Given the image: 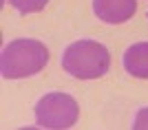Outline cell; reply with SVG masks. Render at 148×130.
Returning <instances> with one entry per match:
<instances>
[{"label": "cell", "instance_id": "obj_1", "mask_svg": "<svg viewBox=\"0 0 148 130\" xmlns=\"http://www.w3.org/2000/svg\"><path fill=\"white\" fill-rule=\"evenodd\" d=\"M49 62V51L38 40H13L2 49V60H0V73L7 80H18V77H29L44 68Z\"/></svg>", "mask_w": 148, "mask_h": 130}, {"label": "cell", "instance_id": "obj_2", "mask_svg": "<svg viewBox=\"0 0 148 130\" xmlns=\"http://www.w3.org/2000/svg\"><path fill=\"white\" fill-rule=\"evenodd\" d=\"M111 55L95 40H77L69 44L62 55V68L77 80H97L108 73Z\"/></svg>", "mask_w": 148, "mask_h": 130}, {"label": "cell", "instance_id": "obj_3", "mask_svg": "<svg viewBox=\"0 0 148 130\" xmlns=\"http://www.w3.org/2000/svg\"><path fill=\"white\" fill-rule=\"evenodd\" d=\"M77 117H80L77 101L66 93H49L36 104L38 128H71Z\"/></svg>", "mask_w": 148, "mask_h": 130}, {"label": "cell", "instance_id": "obj_4", "mask_svg": "<svg viewBox=\"0 0 148 130\" xmlns=\"http://www.w3.org/2000/svg\"><path fill=\"white\" fill-rule=\"evenodd\" d=\"M137 9L135 0H93V11L102 22L108 25H119L133 18Z\"/></svg>", "mask_w": 148, "mask_h": 130}, {"label": "cell", "instance_id": "obj_5", "mask_svg": "<svg viewBox=\"0 0 148 130\" xmlns=\"http://www.w3.org/2000/svg\"><path fill=\"white\" fill-rule=\"evenodd\" d=\"M124 68L126 73H130L133 77H148V42L133 44L126 53H124Z\"/></svg>", "mask_w": 148, "mask_h": 130}, {"label": "cell", "instance_id": "obj_6", "mask_svg": "<svg viewBox=\"0 0 148 130\" xmlns=\"http://www.w3.org/2000/svg\"><path fill=\"white\" fill-rule=\"evenodd\" d=\"M49 0H9V5L13 9H18L20 13H36V11H42L44 5H47Z\"/></svg>", "mask_w": 148, "mask_h": 130}, {"label": "cell", "instance_id": "obj_7", "mask_svg": "<svg viewBox=\"0 0 148 130\" xmlns=\"http://www.w3.org/2000/svg\"><path fill=\"white\" fill-rule=\"evenodd\" d=\"M135 130H146L148 128V108H142V110L135 115V124H133Z\"/></svg>", "mask_w": 148, "mask_h": 130}]
</instances>
